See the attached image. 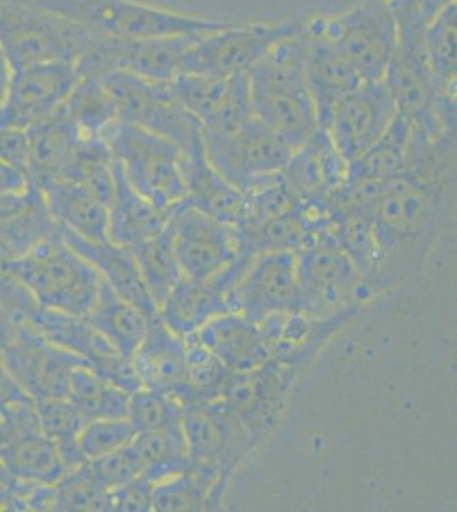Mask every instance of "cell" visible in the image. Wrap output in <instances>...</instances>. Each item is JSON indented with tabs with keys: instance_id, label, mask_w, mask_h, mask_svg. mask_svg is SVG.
<instances>
[{
	"instance_id": "1",
	"label": "cell",
	"mask_w": 457,
	"mask_h": 512,
	"mask_svg": "<svg viewBox=\"0 0 457 512\" xmlns=\"http://www.w3.org/2000/svg\"><path fill=\"white\" fill-rule=\"evenodd\" d=\"M456 188V169H405L386 183L372 221L403 272V260H423Z\"/></svg>"
},
{
	"instance_id": "2",
	"label": "cell",
	"mask_w": 457,
	"mask_h": 512,
	"mask_svg": "<svg viewBox=\"0 0 457 512\" xmlns=\"http://www.w3.org/2000/svg\"><path fill=\"white\" fill-rule=\"evenodd\" d=\"M249 105L261 123L296 152L319 130L318 110L306 79V40L280 41L246 72Z\"/></svg>"
},
{
	"instance_id": "3",
	"label": "cell",
	"mask_w": 457,
	"mask_h": 512,
	"mask_svg": "<svg viewBox=\"0 0 457 512\" xmlns=\"http://www.w3.org/2000/svg\"><path fill=\"white\" fill-rule=\"evenodd\" d=\"M45 9L81 24L87 30L123 40H156L176 36L207 35L231 23L202 18L186 12L151 6L140 0H28Z\"/></svg>"
},
{
	"instance_id": "4",
	"label": "cell",
	"mask_w": 457,
	"mask_h": 512,
	"mask_svg": "<svg viewBox=\"0 0 457 512\" xmlns=\"http://www.w3.org/2000/svg\"><path fill=\"white\" fill-rule=\"evenodd\" d=\"M36 306L86 318L98 299L101 275L55 231L12 263Z\"/></svg>"
},
{
	"instance_id": "5",
	"label": "cell",
	"mask_w": 457,
	"mask_h": 512,
	"mask_svg": "<svg viewBox=\"0 0 457 512\" xmlns=\"http://www.w3.org/2000/svg\"><path fill=\"white\" fill-rule=\"evenodd\" d=\"M398 24L393 59L384 74V84L393 96L398 113L420 123L434 118L456 122V98L439 96L430 70L425 26L417 0H389Z\"/></svg>"
},
{
	"instance_id": "6",
	"label": "cell",
	"mask_w": 457,
	"mask_h": 512,
	"mask_svg": "<svg viewBox=\"0 0 457 512\" xmlns=\"http://www.w3.org/2000/svg\"><path fill=\"white\" fill-rule=\"evenodd\" d=\"M304 26L321 36L362 81L384 79L398 41V24L386 0H362L340 14H316Z\"/></svg>"
},
{
	"instance_id": "7",
	"label": "cell",
	"mask_w": 457,
	"mask_h": 512,
	"mask_svg": "<svg viewBox=\"0 0 457 512\" xmlns=\"http://www.w3.org/2000/svg\"><path fill=\"white\" fill-rule=\"evenodd\" d=\"M93 31L28 0H0V43L12 70L28 65L79 64Z\"/></svg>"
},
{
	"instance_id": "8",
	"label": "cell",
	"mask_w": 457,
	"mask_h": 512,
	"mask_svg": "<svg viewBox=\"0 0 457 512\" xmlns=\"http://www.w3.org/2000/svg\"><path fill=\"white\" fill-rule=\"evenodd\" d=\"M301 311L313 318H330L345 311H360L377 291L360 275L326 227L311 245L297 253Z\"/></svg>"
},
{
	"instance_id": "9",
	"label": "cell",
	"mask_w": 457,
	"mask_h": 512,
	"mask_svg": "<svg viewBox=\"0 0 457 512\" xmlns=\"http://www.w3.org/2000/svg\"><path fill=\"white\" fill-rule=\"evenodd\" d=\"M128 183L157 209L186 197L181 173L183 152L174 142L134 123L116 120L101 134Z\"/></svg>"
},
{
	"instance_id": "10",
	"label": "cell",
	"mask_w": 457,
	"mask_h": 512,
	"mask_svg": "<svg viewBox=\"0 0 457 512\" xmlns=\"http://www.w3.org/2000/svg\"><path fill=\"white\" fill-rule=\"evenodd\" d=\"M96 77L110 94L120 122L134 123L166 137L185 156L205 149L202 125L174 96L169 82L149 81L122 70Z\"/></svg>"
},
{
	"instance_id": "11",
	"label": "cell",
	"mask_w": 457,
	"mask_h": 512,
	"mask_svg": "<svg viewBox=\"0 0 457 512\" xmlns=\"http://www.w3.org/2000/svg\"><path fill=\"white\" fill-rule=\"evenodd\" d=\"M304 19L284 23H231L222 30L197 36L181 59L180 74L219 79L244 76L277 43L299 35Z\"/></svg>"
},
{
	"instance_id": "12",
	"label": "cell",
	"mask_w": 457,
	"mask_h": 512,
	"mask_svg": "<svg viewBox=\"0 0 457 512\" xmlns=\"http://www.w3.org/2000/svg\"><path fill=\"white\" fill-rule=\"evenodd\" d=\"M307 366L306 359H270L248 373L232 374L227 381L219 400L243 424L255 448L277 427Z\"/></svg>"
},
{
	"instance_id": "13",
	"label": "cell",
	"mask_w": 457,
	"mask_h": 512,
	"mask_svg": "<svg viewBox=\"0 0 457 512\" xmlns=\"http://www.w3.org/2000/svg\"><path fill=\"white\" fill-rule=\"evenodd\" d=\"M229 313L260 323L277 313H302L297 253L267 251L249 260L227 292Z\"/></svg>"
},
{
	"instance_id": "14",
	"label": "cell",
	"mask_w": 457,
	"mask_h": 512,
	"mask_svg": "<svg viewBox=\"0 0 457 512\" xmlns=\"http://www.w3.org/2000/svg\"><path fill=\"white\" fill-rule=\"evenodd\" d=\"M2 357L19 388L35 403L67 398L72 374L87 367L81 357L50 342L23 318Z\"/></svg>"
},
{
	"instance_id": "15",
	"label": "cell",
	"mask_w": 457,
	"mask_h": 512,
	"mask_svg": "<svg viewBox=\"0 0 457 512\" xmlns=\"http://www.w3.org/2000/svg\"><path fill=\"white\" fill-rule=\"evenodd\" d=\"M197 36L200 35L123 40L93 31L91 43L77 67L81 76H101L111 70H122L149 81L171 82L180 74L181 59Z\"/></svg>"
},
{
	"instance_id": "16",
	"label": "cell",
	"mask_w": 457,
	"mask_h": 512,
	"mask_svg": "<svg viewBox=\"0 0 457 512\" xmlns=\"http://www.w3.org/2000/svg\"><path fill=\"white\" fill-rule=\"evenodd\" d=\"M203 144L210 163L241 192L258 176L282 171L294 154L284 140L253 113L231 134L203 139Z\"/></svg>"
},
{
	"instance_id": "17",
	"label": "cell",
	"mask_w": 457,
	"mask_h": 512,
	"mask_svg": "<svg viewBox=\"0 0 457 512\" xmlns=\"http://www.w3.org/2000/svg\"><path fill=\"white\" fill-rule=\"evenodd\" d=\"M23 320L28 321L29 325L53 344L81 357L93 373L130 395L142 388L132 362L120 355L86 318L35 306Z\"/></svg>"
},
{
	"instance_id": "18",
	"label": "cell",
	"mask_w": 457,
	"mask_h": 512,
	"mask_svg": "<svg viewBox=\"0 0 457 512\" xmlns=\"http://www.w3.org/2000/svg\"><path fill=\"white\" fill-rule=\"evenodd\" d=\"M171 226L174 253L183 277L210 279L239 256L236 227L203 214L186 198L174 205Z\"/></svg>"
},
{
	"instance_id": "19",
	"label": "cell",
	"mask_w": 457,
	"mask_h": 512,
	"mask_svg": "<svg viewBox=\"0 0 457 512\" xmlns=\"http://www.w3.org/2000/svg\"><path fill=\"white\" fill-rule=\"evenodd\" d=\"M81 79L76 64L48 62L12 70L6 98L0 103V127L29 130L52 117Z\"/></svg>"
},
{
	"instance_id": "20",
	"label": "cell",
	"mask_w": 457,
	"mask_h": 512,
	"mask_svg": "<svg viewBox=\"0 0 457 512\" xmlns=\"http://www.w3.org/2000/svg\"><path fill=\"white\" fill-rule=\"evenodd\" d=\"M396 115L398 108L384 81L362 82L336 103L321 128L352 163L388 130Z\"/></svg>"
},
{
	"instance_id": "21",
	"label": "cell",
	"mask_w": 457,
	"mask_h": 512,
	"mask_svg": "<svg viewBox=\"0 0 457 512\" xmlns=\"http://www.w3.org/2000/svg\"><path fill=\"white\" fill-rule=\"evenodd\" d=\"M188 456L193 463L210 465L231 477L253 449V441L236 415L220 402H202L181 420Z\"/></svg>"
},
{
	"instance_id": "22",
	"label": "cell",
	"mask_w": 457,
	"mask_h": 512,
	"mask_svg": "<svg viewBox=\"0 0 457 512\" xmlns=\"http://www.w3.org/2000/svg\"><path fill=\"white\" fill-rule=\"evenodd\" d=\"M0 463L18 482L55 485L69 472L41 429L35 402L0 419Z\"/></svg>"
},
{
	"instance_id": "23",
	"label": "cell",
	"mask_w": 457,
	"mask_h": 512,
	"mask_svg": "<svg viewBox=\"0 0 457 512\" xmlns=\"http://www.w3.org/2000/svg\"><path fill=\"white\" fill-rule=\"evenodd\" d=\"M169 86L181 105L202 125L203 139L231 134L253 113L246 74L227 79L178 74Z\"/></svg>"
},
{
	"instance_id": "24",
	"label": "cell",
	"mask_w": 457,
	"mask_h": 512,
	"mask_svg": "<svg viewBox=\"0 0 457 512\" xmlns=\"http://www.w3.org/2000/svg\"><path fill=\"white\" fill-rule=\"evenodd\" d=\"M253 256L239 253L238 258L210 279L181 277L159 309L161 320L180 337L197 333L215 316L229 313L227 292Z\"/></svg>"
},
{
	"instance_id": "25",
	"label": "cell",
	"mask_w": 457,
	"mask_h": 512,
	"mask_svg": "<svg viewBox=\"0 0 457 512\" xmlns=\"http://www.w3.org/2000/svg\"><path fill=\"white\" fill-rule=\"evenodd\" d=\"M348 168L350 163L333 146L323 128H319L313 139L292 154L282 173L301 202H318L328 200L343 187Z\"/></svg>"
},
{
	"instance_id": "26",
	"label": "cell",
	"mask_w": 457,
	"mask_h": 512,
	"mask_svg": "<svg viewBox=\"0 0 457 512\" xmlns=\"http://www.w3.org/2000/svg\"><path fill=\"white\" fill-rule=\"evenodd\" d=\"M57 233L72 250L77 251L86 262L98 270L101 279L108 282L113 291L127 299L128 303L134 304L147 320L159 315V308L145 287L139 265L135 262L134 253L130 248L115 245L111 241H89L64 227L57 226Z\"/></svg>"
},
{
	"instance_id": "27",
	"label": "cell",
	"mask_w": 457,
	"mask_h": 512,
	"mask_svg": "<svg viewBox=\"0 0 457 512\" xmlns=\"http://www.w3.org/2000/svg\"><path fill=\"white\" fill-rule=\"evenodd\" d=\"M193 337L232 373H248L272 359L261 326L239 313L215 316Z\"/></svg>"
},
{
	"instance_id": "28",
	"label": "cell",
	"mask_w": 457,
	"mask_h": 512,
	"mask_svg": "<svg viewBox=\"0 0 457 512\" xmlns=\"http://www.w3.org/2000/svg\"><path fill=\"white\" fill-rule=\"evenodd\" d=\"M174 205L169 209H157L128 183L122 166L113 158V195L108 205V238L111 243L134 248L154 238L168 226Z\"/></svg>"
},
{
	"instance_id": "29",
	"label": "cell",
	"mask_w": 457,
	"mask_h": 512,
	"mask_svg": "<svg viewBox=\"0 0 457 512\" xmlns=\"http://www.w3.org/2000/svg\"><path fill=\"white\" fill-rule=\"evenodd\" d=\"M57 231L40 188L29 181L19 192L0 197V248L18 260Z\"/></svg>"
},
{
	"instance_id": "30",
	"label": "cell",
	"mask_w": 457,
	"mask_h": 512,
	"mask_svg": "<svg viewBox=\"0 0 457 512\" xmlns=\"http://www.w3.org/2000/svg\"><path fill=\"white\" fill-rule=\"evenodd\" d=\"M28 135V181L43 190L55 181L62 180L82 135L65 115L62 106L52 117L29 128Z\"/></svg>"
},
{
	"instance_id": "31",
	"label": "cell",
	"mask_w": 457,
	"mask_h": 512,
	"mask_svg": "<svg viewBox=\"0 0 457 512\" xmlns=\"http://www.w3.org/2000/svg\"><path fill=\"white\" fill-rule=\"evenodd\" d=\"M132 366L142 388L168 390L186 381L185 338L169 330L157 315L147 323L139 349L132 357Z\"/></svg>"
},
{
	"instance_id": "32",
	"label": "cell",
	"mask_w": 457,
	"mask_h": 512,
	"mask_svg": "<svg viewBox=\"0 0 457 512\" xmlns=\"http://www.w3.org/2000/svg\"><path fill=\"white\" fill-rule=\"evenodd\" d=\"M302 35L306 40L307 86L313 94L321 128L336 103L364 81L321 36L306 30V26L302 28Z\"/></svg>"
},
{
	"instance_id": "33",
	"label": "cell",
	"mask_w": 457,
	"mask_h": 512,
	"mask_svg": "<svg viewBox=\"0 0 457 512\" xmlns=\"http://www.w3.org/2000/svg\"><path fill=\"white\" fill-rule=\"evenodd\" d=\"M181 173L185 180V198L191 207L224 224L236 226L243 192L220 175L219 169L207 158L205 149L188 156L183 154Z\"/></svg>"
},
{
	"instance_id": "34",
	"label": "cell",
	"mask_w": 457,
	"mask_h": 512,
	"mask_svg": "<svg viewBox=\"0 0 457 512\" xmlns=\"http://www.w3.org/2000/svg\"><path fill=\"white\" fill-rule=\"evenodd\" d=\"M41 192L58 227L69 229L77 236L96 243L110 241L108 204L93 190L79 183L58 180Z\"/></svg>"
},
{
	"instance_id": "35",
	"label": "cell",
	"mask_w": 457,
	"mask_h": 512,
	"mask_svg": "<svg viewBox=\"0 0 457 512\" xmlns=\"http://www.w3.org/2000/svg\"><path fill=\"white\" fill-rule=\"evenodd\" d=\"M86 320L130 362L135 350L139 349L149 323L134 304L113 291V287L103 279L96 304Z\"/></svg>"
},
{
	"instance_id": "36",
	"label": "cell",
	"mask_w": 457,
	"mask_h": 512,
	"mask_svg": "<svg viewBox=\"0 0 457 512\" xmlns=\"http://www.w3.org/2000/svg\"><path fill=\"white\" fill-rule=\"evenodd\" d=\"M413 137V122L398 113L388 130L367 151L353 159L348 175L391 181L400 176L408 163V149Z\"/></svg>"
},
{
	"instance_id": "37",
	"label": "cell",
	"mask_w": 457,
	"mask_h": 512,
	"mask_svg": "<svg viewBox=\"0 0 457 512\" xmlns=\"http://www.w3.org/2000/svg\"><path fill=\"white\" fill-rule=\"evenodd\" d=\"M130 250L134 253L135 262L139 265L140 275L147 291L157 304V308L161 309L162 304L168 299L169 292L173 291V287L183 277L180 263L174 253L171 221L154 238L147 239Z\"/></svg>"
},
{
	"instance_id": "38",
	"label": "cell",
	"mask_w": 457,
	"mask_h": 512,
	"mask_svg": "<svg viewBox=\"0 0 457 512\" xmlns=\"http://www.w3.org/2000/svg\"><path fill=\"white\" fill-rule=\"evenodd\" d=\"M301 200L290 190L284 173L258 176L243 190V205L239 210L236 229H249L292 214Z\"/></svg>"
},
{
	"instance_id": "39",
	"label": "cell",
	"mask_w": 457,
	"mask_h": 512,
	"mask_svg": "<svg viewBox=\"0 0 457 512\" xmlns=\"http://www.w3.org/2000/svg\"><path fill=\"white\" fill-rule=\"evenodd\" d=\"M67 400L86 420L125 419L130 408V393L86 366L77 367L72 374Z\"/></svg>"
},
{
	"instance_id": "40",
	"label": "cell",
	"mask_w": 457,
	"mask_h": 512,
	"mask_svg": "<svg viewBox=\"0 0 457 512\" xmlns=\"http://www.w3.org/2000/svg\"><path fill=\"white\" fill-rule=\"evenodd\" d=\"M456 4L446 7L425 26V47L439 96L456 98Z\"/></svg>"
},
{
	"instance_id": "41",
	"label": "cell",
	"mask_w": 457,
	"mask_h": 512,
	"mask_svg": "<svg viewBox=\"0 0 457 512\" xmlns=\"http://www.w3.org/2000/svg\"><path fill=\"white\" fill-rule=\"evenodd\" d=\"M62 108L82 137H101L118 120L110 94L96 76H81Z\"/></svg>"
},
{
	"instance_id": "42",
	"label": "cell",
	"mask_w": 457,
	"mask_h": 512,
	"mask_svg": "<svg viewBox=\"0 0 457 512\" xmlns=\"http://www.w3.org/2000/svg\"><path fill=\"white\" fill-rule=\"evenodd\" d=\"M134 444L144 465L142 477L154 485L185 472L190 466L183 429L139 432L134 437Z\"/></svg>"
},
{
	"instance_id": "43",
	"label": "cell",
	"mask_w": 457,
	"mask_h": 512,
	"mask_svg": "<svg viewBox=\"0 0 457 512\" xmlns=\"http://www.w3.org/2000/svg\"><path fill=\"white\" fill-rule=\"evenodd\" d=\"M35 407L41 429L57 448L67 470L86 463L82 460L79 446H77L79 434L87 422L79 414V410L67 398L38 402L35 403Z\"/></svg>"
},
{
	"instance_id": "44",
	"label": "cell",
	"mask_w": 457,
	"mask_h": 512,
	"mask_svg": "<svg viewBox=\"0 0 457 512\" xmlns=\"http://www.w3.org/2000/svg\"><path fill=\"white\" fill-rule=\"evenodd\" d=\"M53 511H108V489L99 482L89 463L72 468L55 483Z\"/></svg>"
},
{
	"instance_id": "45",
	"label": "cell",
	"mask_w": 457,
	"mask_h": 512,
	"mask_svg": "<svg viewBox=\"0 0 457 512\" xmlns=\"http://www.w3.org/2000/svg\"><path fill=\"white\" fill-rule=\"evenodd\" d=\"M183 410L164 391L140 388L130 395L128 419L139 432L181 431Z\"/></svg>"
},
{
	"instance_id": "46",
	"label": "cell",
	"mask_w": 457,
	"mask_h": 512,
	"mask_svg": "<svg viewBox=\"0 0 457 512\" xmlns=\"http://www.w3.org/2000/svg\"><path fill=\"white\" fill-rule=\"evenodd\" d=\"M183 338L186 344V381L202 396L203 402L219 400L220 393L234 373L193 335Z\"/></svg>"
},
{
	"instance_id": "47",
	"label": "cell",
	"mask_w": 457,
	"mask_h": 512,
	"mask_svg": "<svg viewBox=\"0 0 457 512\" xmlns=\"http://www.w3.org/2000/svg\"><path fill=\"white\" fill-rule=\"evenodd\" d=\"M135 436H137V429L128 417L87 420L77 439V446H79L82 460L87 463L127 446L134 441Z\"/></svg>"
},
{
	"instance_id": "48",
	"label": "cell",
	"mask_w": 457,
	"mask_h": 512,
	"mask_svg": "<svg viewBox=\"0 0 457 512\" xmlns=\"http://www.w3.org/2000/svg\"><path fill=\"white\" fill-rule=\"evenodd\" d=\"M87 463L93 468L99 482L103 483L108 490L116 489L123 483L142 477L144 473V465L134 441L123 448L116 449L113 453L105 454L98 460L87 461Z\"/></svg>"
},
{
	"instance_id": "49",
	"label": "cell",
	"mask_w": 457,
	"mask_h": 512,
	"mask_svg": "<svg viewBox=\"0 0 457 512\" xmlns=\"http://www.w3.org/2000/svg\"><path fill=\"white\" fill-rule=\"evenodd\" d=\"M149 511H154V483L147 478L137 477L116 489L108 490L106 512Z\"/></svg>"
},
{
	"instance_id": "50",
	"label": "cell",
	"mask_w": 457,
	"mask_h": 512,
	"mask_svg": "<svg viewBox=\"0 0 457 512\" xmlns=\"http://www.w3.org/2000/svg\"><path fill=\"white\" fill-rule=\"evenodd\" d=\"M12 263L14 260L0 248V306L18 318H24L36 304L14 275Z\"/></svg>"
},
{
	"instance_id": "51",
	"label": "cell",
	"mask_w": 457,
	"mask_h": 512,
	"mask_svg": "<svg viewBox=\"0 0 457 512\" xmlns=\"http://www.w3.org/2000/svg\"><path fill=\"white\" fill-rule=\"evenodd\" d=\"M0 161L28 176L29 135L28 130L0 127Z\"/></svg>"
},
{
	"instance_id": "52",
	"label": "cell",
	"mask_w": 457,
	"mask_h": 512,
	"mask_svg": "<svg viewBox=\"0 0 457 512\" xmlns=\"http://www.w3.org/2000/svg\"><path fill=\"white\" fill-rule=\"evenodd\" d=\"M28 403H33V400L14 381L0 352V419L11 415Z\"/></svg>"
},
{
	"instance_id": "53",
	"label": "cell",
	"mask_w": 457,
	"mask_h": 512,
	"mask_svg": "<svg viewBox=\"0 0 457 512\" xmlns=\"http://www.w3.org/2000/svg\"><path fill=\"white\" fill-rule=\"evenodd\" d=\"M28 183V176L24 175L23 171L0 161V197L23 190L28 187Z\"/></svg>"
},
{
	"instance_id": "54",
	"label": "cell",
	"mask_w": 457,
	"mask_h": 512,
	"mask_svg": "<svg viewBox=\"0 0 457 512\" xmlns=\"http://www.w3.org/2000/svg\"><path fill=\"white\" fill-rule=\"evenodd\" d=\"M21 318L12 315L11 311L0 306V352L6 349V345L11 342L12 335L18 328V323Z\"/></svg>"
},
{
	"instance_id": "55",
	"label": "cell",
	"mask_w": 457,
	"mask_h": 512,
	"mask_svg": "<svg viewBox=\"0 0 457 512\" xmlns=\"http://www.w3.org/2000/svg\"><path fill=\"white\" fill-rule=\"evenodd\" d=\"M452 4H456V0H417L418 11L422 14L425 23L432 21L439 12Z\"/></svg>"
},
{
	"instance_id": "56",
	"label": "cell",
	"mask_w": 457,
	"mask_h": 512,
	"mask_svg": "<svg viewBox=\"0 0 457 512\" xmlns=\"http://www.w3.org/2000/svg\"><path fill=\"white\" fill-rule=\"evenodd\" d=\"M11 77V64H9L6 52H4V47H2V43H0V103L4 101V98H6L7 88H9Z\"/></svg>"
},
{
	"instance_id": "57",
	"label": "cell",
	"mask_w": 457,
	"mask_h": 512,
	"mask_svg": "<svg viewBox=\"0 0 457 512\" xmlns=\"http://www.w3.org/2000/svg\"><path fill=\"white\" fill-rule=\"evenodd\" d=\"M12 480H14V478H12L11 475H9V473H7V470L6 468H4V465L0 463V487H6V485H9V483H11Z\"/></svg>"
},
{
	"instance_id": "58",
	"label": "cell",
	"mask_w": 457,
	"mask_h": 512,
	"mask_svg": "<svg viewBox=\"0 0 457 512\" xmlns=\"http://www.w3.org/2000/svg\"><path fill=\"white\" fill-rule=\"evenodd\" d=\"M386 2H389V0H386Z\"/></svg>"
}]
</instances>
